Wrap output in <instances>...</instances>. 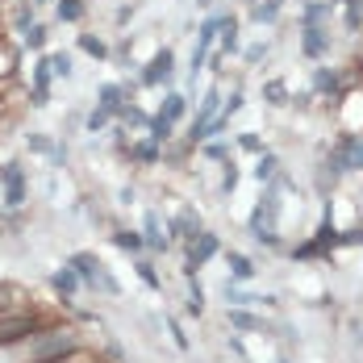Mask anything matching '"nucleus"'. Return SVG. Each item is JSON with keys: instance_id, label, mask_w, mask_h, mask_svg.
<instances>
[{"instance_id": "f257e3e1", "label": "nucleus", "mask_w": 363, "mask_h": 363, "mask_svg": "<svg viewBox=\"0 0 363 363\" xmlns=\"http://www.w3.org/2000/svg\"><path fill=\"white\" fill-rule=\"evenodd\" d=\"M55 326V318L50 313H42L34 301H26V305H9V309H0V351H9V347H26L30 338H38L42 330Z\"/></svg>"}, {"instance_id": "f03ea898", "label": "nucleus", "mask_w": 363, "mask_h": 363, "mask_svg": "<svg viewBox=\"0 0 363 363\" xmlns=\"http://www.w3.org/2000/svg\"><path fill=\"white\" fill-rule=\"evenodd\" d=\"M67 263H72L75 272H79L84 289L105 292V296H121V284H117V276H113L109 267H105V259H101V255H92V251H75V255H67Z\"/></svg>"}, {"instance_id": "7ed1b4c3", "label": "nucleus", "mask_w": 363, "mask_h": 363, "mask_svg": "<svg viewBox=\"0 0 363 363\" xmlns=\"http://www.w3.org/2000/svg\"><path fill=\"white\" fill-rule=\"evenodd\" d=\"M221 251H225V247H221V238L213 234V230H201L196 238H188V242H184V267H180L184 280H188V276H196L205 263H213Z\"/></svg>"}, {"instance_id": "20e7f679", "label": "nucleus", "mask_w": 363, "mask_h": 363, "mask_svg": "<svg viewBox=\"0 0 363 363\" xmlns=\"http://www.w3.org/2000/svg\"><path fill=\"white\" fill-rule=\"evenodd\" d=\"M221 101H225V92H221V84H209V92L196 101V117H192V125H188V143L192 146H201V143H209V125H213V117H218L221 109Z\"/></svg>"}, {"instance_id": "39448f33", "label": "nucleus", "mask_w": 363, "mask_h": 363, "mask_svg": "<svg viewBox=\"0 0 363 363\" xmlns=\"http://www.w3.org/2000/svg\"><path fill=\"white\" fill-rule=\"evenodd\" d=\"M218 30H221V13H209L201 26H196V46H192V59H188V75L196 79V72L209 67V55L218 46Z\"/></svg>"}, {"instance_id": "423d86ee", "label": "nucleus", "mask_w": 363, "mask_h": 363, "mask_svg": "<svg viewBox=\"0 0 363 363\" xmlns=\"http://www.w3.org/2000/svg\"><path fill=\"white\" fill-rule=\"evenodd\" d=\"M26 196H30V176H26V167L17 159H9L4 172H0V205L4 209H21Z\"/></svg>"}, {"instance_id": "0eeeda50", "label": "nucleus", "mask_w": 363, "mask_h": 363, "mask_svg": "<svg viewBox=\"0 0 363 363\" xmlns=\"http://www.w3.org/2000/svg\"><path fill=\"white\" fill-rule=\"evenodd\" d=\"M172 79H176V50L163 46V50L150 55V63L138 72V84H143V88H167Z\"/></svg>"}, {"instance_id": "6e6552de", "label": "nucleus", "mask_w": 363, "mask_h": 363, "mask_svg": "<svg viewBox=\"0 0 363 363\" xmlns=\"http://www.w3.org/2000/svg\"><path fill=\"white\" fill-rule=\"evenodd\" d=\"M330 50H334L330 26H305V30H301V55H305L309 63H326Z\"/></svg>"}, {"instance_id": "1a4fd4ad", "label": "nucleus", "mask_w": 363, "mask_h": 363, "mask_svg": "<svg viewBox=\"0 0 363 363\" xmlns=\"http://www.w3.org/2000/svg\"><path fill=\"white\" fill-rule=\"evenodd\" d=\"M50 84H55V75H50V55H38L34 67H30V105H34V109H46V105H50Z\"/></svg>"}, {"instance_id": "9d476101", "label": "nucleus", "mask_w": 363, "mask_h": 363, "mask_svg": "<svg viewBox=\"0 0 363 363\" xmlns=\"http://www.w3.org/2000/svg\"><path fill=\"white\" fill-rule=\"evenodd\" d=\"M50 289H55V296H59L67 309H75V296L84 289V280H79V272H75L72 263H63L59 272H50Z\"/></svg>"}, {"instance_id": "9b49d317", "label": "nucleus", "mask_w": 363, "mask_h": 363, "mask_svg": "<svg viewBox=\"0 0 363 363\" xmlns=\"http://www.w3.org/2000/svg\"><path fill=\"white\" fill-rule=\"evenodd\" d=\"M17 67H21V42L0 34V92L17 84Z\"/></svg>"}, {"instance_id": "f8f14e48", "label": "nucleus", "mask_w": 363, "mask_h": 363, "mask_svg": "<svg viewBox=\"0 0 363 363\" xmlns=\"http://www.w3.org/2000/svg\"><path fill=\"white\" fill-rule=\"evenodd\" d=\"M338 17V4L334 0H305L301 4V13H296V26L305 30V26H330Z\"/></svg>"}, {"instance_id": "ddd939ff", "label": "nucleus", "mask_w": 363, "mask_h": 363, "mask_svg": "<svg viewBox=\"0 0 363 363\" xmlns=\"http://www.w3.org/2000/svg\"><path fill=\"white\" fill-rule=\"evenodd\" d=\"M205 230V221L196 209H180L176 218H167V234H172V242H188V238H196Z\"/></svg>"}, {"instance_id": "4468645a", "label": "nucleus", "mask_w": 363, "mask_h": 363, "mask_svg": "<svg viewBox=\"0 0 363 363\" xmlns=\"http://www.w3.org/2000/svg\"><path fill=\"white\" fill-rule=\"evenodd\" d=\"M125 159H130L134 167H155V163H163V146L155 143L150 134H143L138 143H130V146H125Z\"/></svg>"}, {"instance_id": "2eb2a0df", "label": "nucleus", "mask_w": 363, "mask_h": 363, "mask_svg": "<svg viewBox=\"0 0 363 363\" xmlns=\"http://www.w3.org/2000/svg\"><path fill=\"white\" fill-rule=\"evenodd\" d=\"M163 230H167L163 218L150 209V213L143 218V238H146V251H150V255H163L167 247H172V234H163Z\"/></svg>"}, {"instance_id": "dca6fc26", "label": "nucleus", "mask_w": 363, "mask_h": 363, "mask_svg": "<svg viewBox=\"0 0 363 363\" xmlns=\"http://www.w3.org/2000/svg\"><path fill=\"white\" fill-rule=\"evenodd\" d=\"M130 101V84H121V79H109V84H101L96 88V105L101 109H109L113 117H117V109Z\"/></svg>"}, {"instance_id": "f3484780", "label": "nucleus", "mask_w": 363, "mask_h": 363, "mask_svg": "<svg viewBox=\"0 0 363 363\" xmlns=\"http://www.w3.org/2000/svg\"><path fill=\"white\" fill-rule=\"evenodd\" d=\"M221 259H225V267H230V280H238V284H251V280H255V272H259L251 255L234 251V247H230V251H221Z\"/></svg>"}, {"instance_id": "a211bd4d", "label": "nucleus", "mask_w": 363, "mask_h": 363, "mask_svg": "<svg viewBox=\"0 0 363 363\" xmlns=\"http://www.w3.org/2000/svg\"><path fill=\"white\" fill-rule=\"evenodd\" d=\"M242 21H238V13H221V30H218V55H234L238 46H242Z\"/></svg>"}, {"instance_id": "6ab92c4d", "label": "nucleus", "mask_w": 363, "mask_h": 363, "mask_svg": "<svg viewBox=\"0 0 363 363\" xmlns=\"http://www.w3.org/2000/svg\"><path fill=\"white\" fill-rule=\"evenodd\" d=\"M251 180H259V184H272V180H280V155H276V150H263V155H255Z\"/></svg>"}, {"instance_id": "aec40b11", "label": "nucleus", "mask_w": 363, "mask_h": 363, "mask_svg": "<svg viewBox=\"0 0 363 363\" xmlns=\"http://www.w3.org/2000/svg\"><path fill=\"white\" fill-rule=\"evenodd\" d=\"M225 326L230 330H267V322L251 313V309H242V305H225Z\"/></svg>"}, {"instance_id": "412c9836", "label": "nucleus", "mask_w": 363, "mask_h": 363, "mask_svg": "<svg viewBox=\"0 0 363 363\" xmlns=\"http://www.w3.org/2000/svg\"><path fill=\"white\" fill-rule=\"evenodd\" d=\"M259 96H263V105H272V109H284V105L292 101V88H289V79H263Z\"/></svg>"}, {"instance_id": "4be33fe9", "label": "nucleus", "mask_w": 363, "mask_h": 363, "mask_svg": "<svg viewBox=\"0 0 363 363\" xmlns=\"http://www.w3.org/2000/svg\"><path fill=\"white\" fill-rule=\"evenodd\" d=\"M109 242L117 247V251H125V255H143V251H146L143 230H125V225H117V230H113Z\"/></svg>"}, {"instance_id": "5701e85b", "label": "nucleus", "mask_w": 363, "mask_h": 363, "mask_svg": "<svg viewBox=\"0 0 363 363\" xmlns=\"http://www.w3.org/2000/svg\"><path fill=\"white\" fill-rule=\"evenodd\" d=\"M184 113H188V96H184V92H176V88H167V92H163V105H159V117L176 125Z\"/></svg>"}, {"instance_id": "b1692460", "label": "nucleus", "mask_w": 363, "mask_h": 363, "mask_svg": "<svg viewBox=\"0 0 363 363\" xmlns=\"http://www.w3.org/2000/svg\"><path fill=\"white\" fill-rule=\"evenodd\" d=\"M84 13H88L84 0H55V21H59V26H79Z\"/></svg>"}, {"instance_id": "393cba45", "label": "nucleus", "mask_w": 363, "mask_h": 363, "mask_svg": "<svg viewBox=\"0 0 363 363\" xmlns=\"http://www.w3.org/2000/svg\"><path fill=\"white\" fill-rule=\"evenodd\" d=\"M75 46H79L84 55H92L96 63H109V59H113L109 42H105V38H101V34H79V38H75Z\"/></svg>"}, {"instance_id": "a878e982", "label": "nucleus", "mask_w": 363, "mask_h": 363, "mask_svg": "<svg viewBox=\"0 0 363 363\" xmlns=\"http://www.w3.org/2000/svg\"><path fill=\"white\" fill-rule=\"evenodd\" d=\"M34 21H38V4L34 0H17V4H13V34L21 38Z\"/></svg>"}, {"instance_id": "bb28decb", "label": "nucleus", "mask_w": 363, "mask_h": 363, "mask_svg": "<svg viewBox=\"0 0 363 363\" xmlns=\"http://www.w3.org/2000/svg\"><path fill=\"white\" fill-rule=\"evenodd\" d=\"M280 13H284V4H276V0H255L251 4V21L255 26H276Z\"/></svg>"}, {"instance_id": "cd10ccee", "label": "nucleus", "mask_w": 363, "mask_h": 363, "mask_svg": "<svg viewBox=\"0 0 363 363\" xmlns=\"http://www.w3.org/2000/svg\"><path fill=\"white\" fill-rule=\"evenodd\" d=\"M134 272H138V280H143L150 292H163V276L155 272V259H146V255H134Z\"/></svg>"}, {"instance_id": "c85d7f7f", "label": "nucleus", "mask_w": 363, "mask_h": 363, "mask_svg": "<svg viewBox=\"0 0 363 363\" xmlns=\"http://www.w3.org/2000/svg\"><path fill=\"white\" fill-rule=\"evenodd\" d=\"M201 159H209V163H230V159H234V146L221 143V138H209V143H201Z\"/></svg>"}, {"instance_id": "c756f323", "label": "nucleus", "mask_w": 363, "mask_h": 363, "mask_svg": "<svg viewBox=\"0 0 363 363\" xmlns=\"http://www.w3.org/2000/svg\"><path fill=\"white\" fill-rule=\"evenodd\" d=\"M46 38H50V34H46V26H42V21H34V26L17 38V42H21V50H34V55H42V50H46Z\"/></svg>"}, {"instance_id": "7c9ffc66", "label": "nucleus", "mask_w": 363, "mask_h": 363, "mask_svg": "<svg viewBox=\"0 0 363 363\" xmlns=\"http://www.w3.org/2000/svg\"><path fill=\"white\" fill-rule=\"evenodd\" d=\"M184 309H188L192 318H201V313H205V284H201L196 276H188V301H184Z\"/></svg>"}, {"instance_id": "2f4dec72", "label": "nucleus", "mask_w": 363, "mask_h": 363, "mask_svg": "<svg viewBox=\"0 0 363 363\" xmlns=\"http://www.w3.org/2000/svg\"><path fill=\"white\" fill-rule=\"evenodd\" d=\"M50 75L55 79H72L75 75V59L67 50H50Z\"/></svg>"}, {"instance_id": "473e14b6", "label": "nucleus", "mask_w": 363, "mask_h": 363, "mask_svg": "<svg viewBox=\"0 0 363 363\" xmlns=\"http://www.w3.org/2000/svg\"><path fill=\"white\" fill-rule=\"evenodd\" d=\"M109 125H113V113H109V109H101V105H96V109L84 117V134H105Z\"/></svg>"}, {"instance_id": "72a5a7b5", "label": "nucleus", "mask_w": 363, "mask_h": 363, "mask_svg": "<svg viewBox=\"0 0 363 363\" xmlns=\"http://www.w3.org/2000/svg\"><path fill=\"white\" fill-rule=\"evenodd\" d=\"M172 130H176V125H172V121H163L159 113H155V117H150V125H146V134H150V138H155V143H159V146H167V143H172V138H176Z\"/></svg>"}, {"instance_id": "f704fd0d", "label": "nucleus", "mask_w": 363, "mask_h": 363, "mask_svg": "<svg viewBox=\"0 0 363 363\" xmlns=\"http://www.w3.org/2000/svg\"><path fill=\"white\" fill-rule=\"evenodd\" d=\"M225 172H221V196H230L234 188H238V180H242V172H238V163L230 159V163H221Z\"/></svg>"}, {"instance_id": "c9c22d12", "label": "nucleus", "mask_w": 363, "mask_h": 363, "mask_svg": "<svg viewBox=\"0 0 363 363\" xmlns=\"http://www.w3.org/2000/svg\"><path fill=\"white\" fill-rule=\"evenodd\" d=\"M347 247H363V221L351 230H338V251H347Z\"/></svg>"}, {"instance_id": "e433bc0d", "label": "nucleus", "mask_w": 363, "mask_h": 363, "mask_svg": "<svg viewBox=\"0 0 363 363\" xmlns=\"http://www.w3.org/2000/svg\"><path fill=\"white\" fill-rule=\"evenodd\" d=\"M238 150H247V155H263L267 143H263L259 134H238Z\"/></svg>"}, {"instance_id": "4c0bfd02", "label": "nucleus", "mask_w": 363, "mask_h": 363, "mask_svg": "<svg viewBox=\"0 0 363 363\" xmlns=\"http://www.w3.org/2000/svg\"><path fill=\"white\" fill-rule=\"evenodd\" d=\"M167 330H172V342L180 347V351H188L192 342H188V334H184V326H180V318H167Z\"/></svg>"}, {"instance_id": "58836bf2", "label": "nucleus", "mask_w": 363, "mask_h": 363, "mask_svg": "<svg viewBox=\"0 0 363 363\" xmlns=\"http://www.w3.org/2000/svg\"><path fill=\"white\" fill-rule=\"evenodd\" d=\"M267 50H272V46H267V42H259V46H247V50H242V59H247V63H263V59H267Z\"/></svg>"}, {"instance_id": "ea45409f", "label": "nucleus", "mask_w": 363, "mask_h": 363, "mask_svg": "<svg viewBox=\"0 0 363 363\" xmlns=\"http://www.w3.org/2000/svg\"><path fill=\"white\" fill-rule=\"evenodd\" d=\"M289 105H292V109H309V105H313V88H309V92H292Z\"/></svg>"}, {"instance_id": "a19ab883", "label": "nucleus", "mask_w": 363, "mask_h": 363, "mask_svg": "<svg viewBox=\"0 0 363 363\" xmlns=\"http://www.w3.org/2000/svg\"><path fill=\"white\" fill-rule=\"evenodd\" d=\"M130 17H134V4H121V9H117V13H113V21H117V26H125V21H130Z\"/></svg>"}, {"instance_id": "79ce46f5", "label": "nucleus", "mask_w": 363, "mask_h": 363, "mask_svg": "<svg viewBox=\"0 0 363 363\" xmlns=\"http://www.w3.org/2000/svg\"><path fill=\"white\" fill-rule=\"evenodd\" d=\"M67 363H101V359H92V355H88V347H84V351H75Z\"/></svg>"}, {"instance_id": "37998d69", "label": "nucleus", "mask_w": 363, "mask_h": 363, "mask_svg": "<svg viewBox=\"0 0 363 363\" xmlns=\"http://www.w3.org/2000/svg\"><path fill=\"white\" fill-rule=\"evenodd\" d=\"M34 4H38V9H42V4H55V0H34Z\"/></svg>"}, {"instance_id": "c03bdc74", "label": "nucleus", "mask_w": 363, "mask_h": 363, "mask_svg": "<svg viewBox=\"0 0 363 363\" xmlns=\"http://www.w3.org/2000/svg\"><path fill=\"white\" fill-rule=\"evenodd\" d=\"M276 4H289V0H276Z\"/></svg>"}, {"instance_id": "a18cd8bd", "label": "nucleus", "mask_w": 363, "mask_h": 363, "mask_svg": "<svg viewBox=\"0 0 363 363\" xmlns=\"http://www.w3.org/2000/svg\"><path fill=\"white\" fill-rule=\"evenodd\" d=\"M280 363H289V359H280Z\"/></svg>"}, {"instance_id": "49530a36", "label": "nucleus", "mask_w": 363, "mask_h": 363, "mask_svg": "<svg viewBox=\"0 0 363 363\" xmlns=\"http://www.w3.org/2000/svg\"><path fill=\"white\" fill-rule=\"evenodd\" d=\"M359 221H363V218H359Z\"/></svg>"}]
</instances>
